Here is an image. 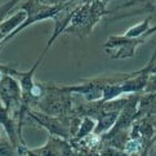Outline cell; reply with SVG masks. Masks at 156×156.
I'll use <instances>...</instances> for the list:
<instances>
[{
  "mask_svg": "<svg viewBox=\"0 0 156 156\" xmlns=\"http://www.w3.org/2000/svg\"><path fill=\"white\" fill-rule=\"evenodd\" d=\"M138 147H139V144H138V142L137 141H130L129 143L126 144V147H125V150L128 152H136L137 150H138Z\"/></svg>",
  "mask_w": 156,
  "mask_h": 156,
  "instance_id": "6da1fadb",
  "label": "cell"
},
{
  "mask_svg": "<svg viewBox=\"0 0 156 156\" xmlns=\"http://www.w3.org/2000/svg\"><path fill=\"white\" fill-rule=\"evenodd\" d=\"M0 79H2V74H0Z\"/></svg>",
  "mask_w": 156,
  "mask_h": 156,
  "instance_id": "7a4b0ae2",
  "label": "cell"
}]
</instances>
